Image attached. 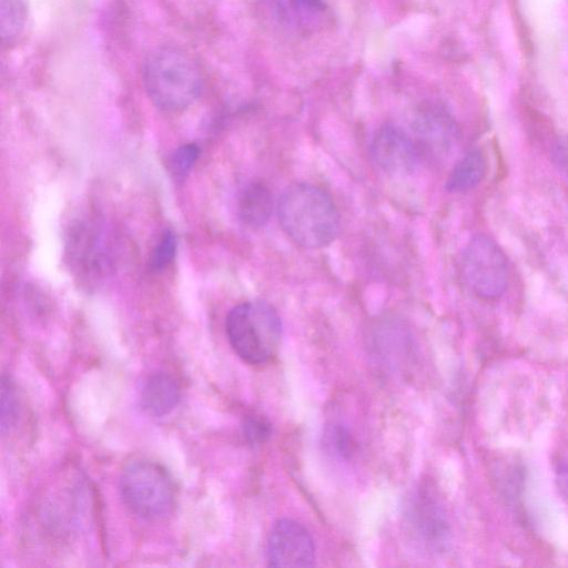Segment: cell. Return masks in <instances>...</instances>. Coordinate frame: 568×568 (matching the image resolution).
I'll return each mask as SVG.
<instances>
[{
	"mask_svg": "<svg viewBox=\"0 0 568 568\" xmlns=\"http://www.w3.org/2000/svg\"><path fill=\"white\" fill-rule=\"evenodd\" d=\"M180 399V384L174 376L165 372L149 375L142 384L139 397L142 409L153 417L171 414Z\"/></svg>",
	"mask_w": 568,
	"mask_h": 568,
	"instance_id": "obj_10",
	"label": "cell"
},
{
	"mask_svg": "<svg viewBox=\"0 0 568 568\" xmlns=\"http://www.w3.org/2000/svg\"><path fill=\"white\" fill-rule=\"evenodd\" d=\"M326 436L327 444L336 455L344 458L351 456L354 450V439L347 428L342 425H333Z\"/></svg>",
	"mask_w": 568,
	"mask_h": 568,
	"instance_id": "obj_19",
	"label": "cell"
},
{
	"mask_svg": "<svg viewBox=\"0 0 568 568\" xmlns=\"http://www.w3.org/2000/svg\"><path fill=\"white\" fill-rule=\"evenodd\" d=\"M272 425L268 419L258 414L248 415L243 423V435L251 445H261L268 439Z\"/></svg>",
	"mask_w": 568,
	"mask_h": 568,
	"instance_id": "obj_18",
	"label": "cell"
},
{
	"mask_svg": "<svg viewBox=\"0 0 568 568\" xmlns=\"http://www.w3.org/2000/svg\"><path fill=\"white\" fill-rule=\"evenodd\" d=\"M486 172V160L479 149L466 152L455 164L445 187L449 192H465L480 183Z\"/></svg>",
	"mask_w": 568,
	"mask_h": 568,
	"instance_id": "obj_13",
	"label": "cell"
},
{
	"mask_svg": "<svg viewBox=\"0 0 568 568\" xmlns=\"http://www.w3.org/2000/svg\"><path fill=\"white\" fill-rule=\"evenodd\" d=\"M278 222L286 235L300 246L320 248L332 243L341 227L333 199L310 183H294L282 193Z\"/></svg>",
	"mask_w": 568,
	"mask_h": 568,
	"instance_id": "obj_1",
	"label": "cell"
},
{
	"mask_svg": "<svg viewBox=\"0 0 568 568\" xmlns=\"http://www.w3.org/2000/svg\"><path fill=\"white\" fill-rule=\"evenodd\" d=\"M268 565L272 567H311L315 547L307 529L300 523L283 518L272 527L266 546Z\"/></svg>",
	"mask_w": 568,
	"mask_h": 568,
	"instance_id": "obj_6",
	"label": "cell"
},
{
	"mask_svg": "<svg viewBox=\"0 0 568 568\" xmlns=\"http://www.w3.org/2000/svg\"><path fill=\"white\" fill-rule=\"evenodd\" d=\"M556 481L562 497L568 504V464L560 463L557 465Z\"/></svg>",
	"mask_w": 568,
	"mask_h": 568,
	"instance_id": "obj_22",
	"label": "cell"
},
{
	"mask_svg": "<svg viewBox=\"0 0 568 568\" xmlns=\"http://www.w3.org/2000/svg\"><path fill=\"white\" fill-rule=\"evenodd\" d=\"M176 237L171 230H165L152 251L150 265L154 271L165 268L174 258Z\"/></svg>",
	"mask_w": 568,
	"mask_h": 568,
	"instance_id": "obj_16",
	"label": "cell"
},
{
	"mask_svg": "<svg viewBox=\"0 0 568 568\" xmlns=\"http://www.w3.org/2000/svg\"><path fill=\"white\" fill-rule=\"evenodd\" d=\"M225 332L240 358L251 365H263L272 361L278 349L282 322L267 302L248 301L227 313Z\"/></svg>",
	"mask_w": 568,
	"mask_h": 568,
	"instance_id": "obj_3",
	"label": "cell"
},
{
	"mask_svg": "<svg viewBox=\"0 0 568 568\" xmlns=\"http://www.w3.org/2000/svg\"><path fill=\"white\" fill-rule=\"evenodd\" d=\"M200 155V148L194 143L180 145L170 156L169 168L178 179L189 174Z\"/></svg>",
	"mask_w": 568,
	"mask_h": 568,
	"instance_id": "obj_15",
	"label": "cell"
},
{
	"mask_svg": "<svg viewBox=\"0 0 568 568\" xmlns=\"http://www.w3.org/2000/svg\"><path fill=\"white\" fill-rule=\"evenodd\" d=\"M273 199L263 182H251L241 193L237 211L241 222L248 229L263 227L272 213Z\"/></svg>",
	"mask_w": 568,
	"mask_h": 568,
	"instance_id": "obj_11",
	"label": "cell"
},
{
	"mask_svg": "<svg viewBox=\"0 0 568 568\" xmlns=\"http://www.w3.org/2000/svg\"><path fill=\"white\" fill-rule=\"evenodd\" d=\"M460 271L466 285L483 298H497L508 284V263L499 245L485 234L475 235L462 254Z\"/></svg>",
	"mask_w": 568,
	"mask_h": 568,
	"instance_id": "obj_5",
	"label": "cell"
},
{
	"mask_svg": "<svg viewBox=\"0 0 568 568\" xmlns=\"http://www.w3.org/2000/svg\"><path fill=\"white\" fill-rule=\"evenodd\" d=\"M18 402L14 387L8 377L1 381V430H9L17 420Z\"/></svg>",
	"mask_w": 568,
	"mask_h": 568,
	"instance_id": "obj_17",
	"label": "cell"
},
{
	"mask_svg": "<svg viewBox=\"0 0 568 568\" xmlns=\"http://www.w3.org/2000/svg\"><path fill=\"white\" fill-rule=\"evenodd\" d=\"M420 155L436 161L450 156L459 141V129L450 114L440 106L423 108L413 123Z\"/></svg>",
	"mask_w": 568,
	"mask_h": 568,
	"instance_id": "obj_7",
	"label": "cell"
},
{
	"mask_svg": "<svg viewBox=\"0 0 568 568\" xmlns=\"http://www.w3.org/2000/svg\"><path fill=\"white\" fill-rule=\"evenodd\" d=\"M67 255L72 268L81 276H101L110 262L103 233L93 222H77L67 240Z\"/></svg>",
	"mask_w": 568,
	"mask_h": 568,
	"instance_id": "obj_9",
	"label": "cell"
},
{
	"mask_svg": "<svg viewBox=\"0 0 568 568\" xmlns=\"http://www.w3.org/2000/svg\"><path fill=\"white\" fill-rule=\"evenodd\" d=\"M371 155L381 170L393 175L412 173L422 156L416 142L394 124L378 129L371 144Z\"/></svg>",
	"mask_w": 568,
	"mask_h": 568,
	"instance_id": "obj_8",
	"label": "cell"
},
{
	"mask_svg": "<svg viewBox=\"0 0 568 568\" xmlns=\"http://www.w3.org/2000/svg\"><path fill=\"white\" fill-rule=\"evenodd\" d=\"M290 3L301 16H315L326 8V0H290Z\"/></svg>",
	"mask_w": 568,
	"mask_h": 568,
	"instance_id": "obj_20",
	"label": "cell"
},
{
	"mask_svg": "<svg viewBox=\"0 0 568 568\" xmlns=\"http://www.w3.org/2000/svg\"><path fill=\"white\" fill-rule=\"evenodd\" d=\"M26 14L24 0H0V30L4 43H10L19 37Z\"/></svg>",
	"mask_w": 568,
	"mask_h": 568,
	"instance_id": "obj_14",
	"label": "cell"
},
{
	"mask_svg": "<svg viewBox=\"0 0 568 568\" xmlns=\"http://www.w3.org/2000/svg\"><path fill=\"white\" fill-rule=\"evenodd\" d=\"M119 489L125 507L148 521L166 518L176 505V484L156 462L139 459L128 464L120 476Z\"/></svg>",
	"mask_w": 568,
	"mask_h": 568,
	"instance_id": "obj_4",
	"label": "cell"
},
{
	"mask_svg": "<svg viewBox=\"0 0 568 568\" xmlns=\"http://www.w3.org/2000/svg\"><path fill=\"white\" fill-rule=\"evenodd\" d=\"M143 84L151 101L161 110L186 109L200 95L202 77L193 60L173 48L149 54L142 69Z\"/></svg>",
	"mask_w": 568,
	"mask_h": 568,
	"instance_id": "obj_2",
	"label": "cell"
},
{
	"mask_svg": "<svg viewBox=\"0 0 568 568\" xmlns=\"http://www.w3.org/2000/svg\"><path fill=\"white\" fill-rule=\"evenodd\" d=\"M432 496L418 495L413 516L422 536L433 546L440 547L449 534L448 523L440 505Z\"/></svg>",
	"mask_w": 568,
	"mask_h": 568,
	"instance_id": "obj_12",
	"label": "cell"
},
{
	"mask_svg": "<svg viewBox=\"0 0 568 568\" xmlns=\"http://www.w3.org/2000/svg\"><path fill=\"white\" fill-rule=\"evenodd\" d=\"M551 158L558 170L568 175V136L555 143Z\"/></svg>",
	"mask_w": 568,
	"mask_h": 568,
	"instance_id": "obj_21",
	"label": "cell"
}]
</instances>
